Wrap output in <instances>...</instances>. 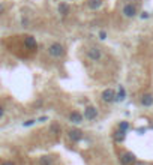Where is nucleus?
<instances>
[{
  "mask_svg": "<svg viewBox=\"0 0 153 165\" xmlns=\"http://www.w3.org/2000/svg\"><path fill=\"white\" fill-rule=\"evenodd\" d=\"M48 54L53 56V57H60V56L65 54V48L60 42H54V44H51L48 47Z\"/></svg>",
  "mask_w": 153,
  "mask_h": 165,
  "instance_id": "f257e3e1",
  "label": "nucleus"
},
{
  "mask_svg": "<svg viewBox=\"0 0 153 165\" xmlns=\"http://www.w3.org/2000/svg\"><path fill=\"white\" fill-rule=\"evenodd\" d=\"M135 155L131 153V152H126V153L122 155V158H120V164L122 165H134L135 164Z\"/></svg>",
  "mask_w": 153,
  "mask_h": 165,
  "instance_id": "f03ea898",
  "label": "nucleus"
},
{
  "mask_svg": "<svg viewBox=\"0 0 153 165\" xmlns=\"http://www.w3.org/2000/svg\"><path fill=\"white\" fill-rule=\"evenodd\" d=\"M123 15H125L126 18H134V17L137 15V6L132 5V3L125 5V8H123Z\"/></svg>",
  "mask_w": 153,
  "mask_h": 165,
  "instance_id": "7ed1b4c3",
  "label": "nucleus"
},
{
  "mask_svg": "<svg viewBox=\"0 0 153 165\" xmlns=\"http://www.w3.org/2000/svg\"><path fill=\"white\" fill-rule=\"evenodd\" d=\"M102 101L104 102H114L116 101V92L113 89H105L102 92Z\"/></svg>",
  "mask_w": 153,
  "mask_h": 165,
  "instance_id": "20e7f679",
  "label": "nucleus"
},
{
  "mask_svg": "<svg viewBox=\"0 0 153 165\" xmlns=\"http://www.w3.org/2000/svg\"><path fill=\"white\" fill-rule=\"evenodd\" d=\"M96 116H98V110L95 108V107L89 105L84 108V119H87V120H93V119H96Z\"/></svg>",
  "mask_w": 153,
  "mask_h": 165,
  "instance_id": "39448f33",
  "label": "nucleus"
},
{
  "mask_svg": "<svg viewBox=\"0 0 153 165\" xmlns=\"http://www.w3.org/2000/svg\"><path fill=\"white\" fill-rule=\"evenodd\" d=\"M87 56H89V59H92V60H99L101 57H102V53H101V50L98 47H93V48H90L89 51H87Z\"/></svg>",
  "mask_w": 153,
  "mask_h": 165,
  "instance_id": "423d86ee",
  "label": "nucleus"
},
{
  "mask_svg": "<svg viewBox=\"0 0 153 165\" xmlns=\"http://www.w3.org/2000/svg\"><path fill=\"white\" fill-rule=\"evenodd\" d=\"M69 137L72 141H80L83 138V132L80 129H71L69 131Z\"/></svg>",
  "mask_w": 153,
  "mask_h": 165,
  "instance_id": "0eeeda50",
  "label": "nucleus"
},
{
  "mask_svg": "<svg viewBox=\"0 0 153 165\" xmlns=\"http://www.w3.org/2000/svg\"><path fill=\"white\" fill-rule=\"evenodd\" d=\"M69 120H71L72 123H75V125H80L83 122V116L78 113V111H74V113L69 114Z\"/></svg>",
  "mask_w": 153,
  "mask_h": 165,
  "instance_id": "6e6552de",
  "label": "nucleus"
},
{
  "mask_svg": "<svg viewBox=\"0 0 153 165\" xmlns=\"http://www.w3.org/2000/svg\"><path fill=\"white\" fill-rule=\"evenodd\" d=\"M141 105H144V107L153 105V96H152V95H150V93L143 95V98H141Z\"/></svg>",
  "mask_w": 153,
  "mask_h": 165,
  "instance_id": "1a4fd4ad",
  "label": "nucleus"
},
{
  "mask_svg": "<svg viewBox=\"0 0 153 165\" xmlns=\"http://www.w3.org/2000/svg\"><path fill=\"white\" fill-rule=\"evenodd\" d=\"M24 44H26V47L29 48H36V39L33 36H26L24 38Z\"/></svg>",
  "mask_w": 153,
  "mask_h": 165,
  "instance_id": "9d476101",
  "label": "nucleus"
},
{
  "mask_svg": "<svg viewBox=\"0 0 153 165\" xmlns=\"http://www.w3.org/2000/svg\"><path fill=\"white\" fill-rule=\"evenodd\" d=\"M126 98V92H125V87H119V93H116V101H125Z\"/></svg>",
  "mask_w": 153,
  "mask_h": 165,
  "instance_id": "9b49d317",
  "label": "nucleus"
},
{
  "mask_svg": "<svg viewBox=\"0 0 153 165\" xmlns=\"http://www.w3.org/2000/svg\"><path fill=\"white\" fill-rule=\"evenodd\" d=\"M101 5H102V0H89V8L90 9H99L101 8Z\"/></svg>",
  "mask_w": 153,
  "mask_h": 165,
  "instance_id": "f8f14e48",
  "label": "nucleus"
},
{
  "mask_svg": "<svg viewBox=\"0 0 153 165\" xmlns=\"http://www.w3.org/2000/svg\"><path fill=\"white\" fill-rule=\"evenodd\" d=\"M39 165H53V158L51 156H42L39 159Z\"/></svg>",
  "mask_w": 153,
  "mask_h": 165,
  "instance_id": "ddd939ff",
  "label": "nucleus"
},
{
  "mask_svg": "<svg viewBox=\"0 0 153 165\" xmlns=\"http://www.w3.org/2000/svg\"><path fill=\"white\" fill-rule=\"evenodd\" d=\"M125 135H126V132H123V131H120L119 129L116 134H114V140L117 143H122L123 140H125Z\"/></svg>",
  "mask_w": 153,
  "mask_h": 165,
  "instance_id": "4468645a",
  "label": "nucleus"
},
{
  "mask_svg": "<svg viewBox=\"0 0 153 165\" xmlns=\"http://www.w3.org/2000/svg\"><path fill=\"white\" fill-rule=\"evenodd\" d=\"M59 12L62 14V15H63V17H66V15H68V12H69V6H68L66 3H60Z\"/></svg>",
  "mask_w": 153,
  "mask_h": 165,
  "instance_id": "2eb2a0df",
  "label": "nucleus"
},
{
  "mask_svg": "<svg viewBox=\"0 0 153 165\" xmlns=\"http://www.w3.org/2000/svg\"><path fill=\"white\" fill-rule=\"evenodd\" d=\"M119 129L126 132V131L129 129V123H128V122H120V123H119Z\"/></svg>",
  "mask_w": 153,
  "mask_h": 165,
  "instance_id": "dca6fc26",
  "label": "nucleus"
},
{
  "mask_svg": "<svg viewBox=\"0 0 153 165\" xmlns=\"http://www.w3.org/2000/svg\"><path fill=\"white\" fill-rule=\"evenodd\" d=\"M35 123H36V120H35V119H30V120L24 122V123H23V126H24V128H27V126H32V125H35Z\"/></svg>",
  "mask_w": 153,
  "mask_h": 165,
  "instance_id": "f3484780",
  "label": "nucleus"
},
{
  "mask_svg": "<svg viewBox=\"0 0 153 165\" xmlns=\"http://www.w3.org/2000/svg\"><path fill=\"white\" fill-rule=\"evenodd\" d=\"M51 131H53L54 134H60V126L56 125V123H53V125H51Z\"/></svg>",
  "mask_w": 153,
  "mask_h": 165,
  "instance_id": "a211bd4d",
  "label": "nucleus"
},
{
  "mask_svg": "<svg viewBox=\"0 0 153 165\" xmlns=\"http://www.w3.org/2000/svg\"><path fill=\"white\" fill-rule=\"evenodd\" d=\"M99 39H102V41H104V39H107V33H105V32H101V33H99Z\"/></svg>",
  "mask_w": 153,
  "mask_h": 165,
  "instance_id": "6ab92c4d",
  "label": "nucleus"
},
{
  "mask_svg": "<svg viewBox=\"0 0 153 165\" xmlns=\"http://www.w3.org/2000/svg\"><path fill=\"white\" fill-rule=\"evenodd\" d=\"M45 120H48V117H47V116H42V117L36 119V122H45Z\"/></svg>",
  "mask_w": 153,
  "mask_h": 165,
  "instance_id": "aec40b11",
  "label": "nucleus"
},
{
  "mask_svg": "<svg viewBox=\"0 0 153 165\" xmlns=\"http://www.w3.org/2000/svg\"><path fill=\"white\" fill-rule=\"evenodd\" d=\"M2 165H15L14 162H11V161H6V162H3Z\"/></svg>",
  "mask_w": 153,
  "mask_h": 165,
  "instance_id": "412c9836",
  "label": "nucleus"
},
{
  "mask_svg": "<svg viewBox=\"0 0 153 165\" xmlns=\"http://www.w3.org/2000/svg\"><path fill=\"white\" fill-rule=\"evenodd\" d=\"M149 15H147V12H143V15H141V18H147Z\"/></svg>",
  "mask_w": 153,
  "mask_h": 165,
  "instance_id": "4be33fe9",
  "label": "nucleus"
},
{
  "mask_svg": "<svg viewBox=\"0 0 153 165\" xmlns=\"http://www.w3.org/2000/svg\"><path fill=\"white\" fill-rule=\"evenodd\" d=\"M3 113H5V110H3V108H2V107H0V117H2V116H3Z\"/></svg>",
  "mask_w": 153,
  "mask_h": 165,
  "instance_id": "5701e85b",
  "label": "nucleus"
},
{
  "mask_svg": "<svg viewBox=\"0 0 153 165\" xmlns=\"http://www.w3.org/2000/svg\"><path fill=\"white\" fill-rule=\"evenodd\" d=\"M137 165H146L144 162H137Z\"/></svg>",
  "mask_w": 153,
  "mask_h": 165,
  "instance_id": "b1692460",
  "label": "nucleus"
}]
</instances>
